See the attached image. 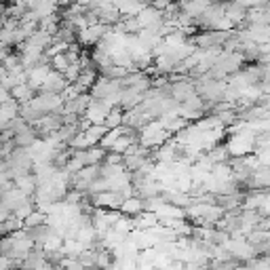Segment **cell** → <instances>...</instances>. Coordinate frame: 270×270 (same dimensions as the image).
I'll return each mask as SVG.
<instances>
[{"mask_svg":"<svg viewBox=\"0 0 270 270\" xmlns=\"http://www.w3.org/2000/svg\"><path fill=\"white\" fill-rule=\"evenodd\" d=\"M121 213H125L127 218H133V216H137L139 211H144L146 207H144V198L141 196H129V198H123V203H121Z\"/></svg>","mask_w":270,"mask_h":270,"instance_id":"1","label":"cell"}]
</instances>
